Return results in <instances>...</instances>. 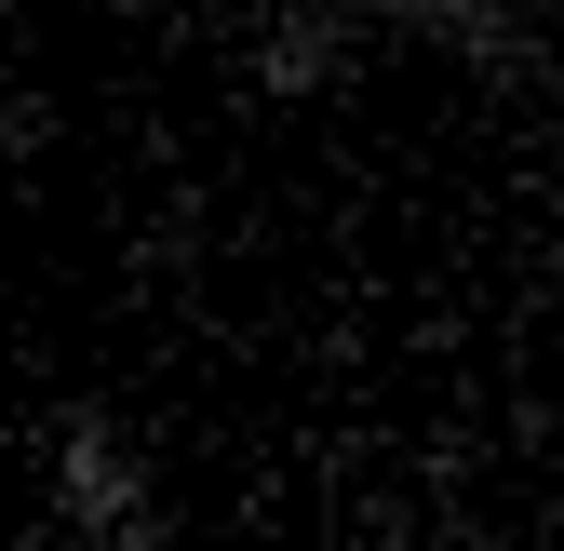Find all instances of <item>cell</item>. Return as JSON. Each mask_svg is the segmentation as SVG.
<instances>
[{
  "label": "cell",
  "instance_id": "6da1fadb",
  "mask_svg": "<svg viewBox=\"0 0 564 551\" xmlns=\"http://www.w3.org/2000/svg\"><path fill=\"white\" fill-rule=\"evenodd\" d=\"M41 511H54L67 551H175V498H162L149 444H134L108 403H54V431H41Z\"/></svg>",
  "mask_w": 564,
  "mask_h": 551
},
{
  "label": "cell",
  "instance_id": "7a4b0ae2",
  "mask_svg": "<svg viewBox=\"0 0 564 551\" xmlns=\"http://www.w3.org/2000/svg\"><path fill=\"white\" fill-rule=\"evenodd\" d=\"M377 41H390L377 0H282V14L242 41V95H256V108H323V95L364 82Z\"/></svg>",
  "mask_w": 564,
  "mask_h": 551
},
{
  "label": "cell",
  "instance_id": "3957f363",
  "mask_svg": "<svg viewBox=\"0 0 564 551\" xmlns=\"http://www.w3.org/2000/svg\"><path fill=\"white\" fill-rule=\"evenodd\" d=\"M377 28L470 67V82H511V95H551V14L538 0H377Z\"/></svg>",
  "mask_w": 564,
  "mask_h": 551
},
{
  "label": "cell",
  "instance_id": "277c9868",
  "mask_svg": "<svg viewBox=\"0 0 564 551\" xmlns=\"http://www.w3.org/2000/svg\"><path fill=\"white\" fill-rule=\"evenodd\" d=\"M551 95H564V14H551Z\"/></svg>",
  "mask_w": 564,
  "mask_h": 551
},
{
  "label": "cell",
  "instance_id": "5b68a950",
  "mask_svg": "<svg viewBox=\"0 0 564 551\" xmlns=\"http://www.w3.org/2000/svg\"><path fill=\"white\" fill-rule=\"evenodd\" d=\"M538 14H564V0H538Z\"/></svg>",
  "mask_w": 564,
  "mask_h": 551
}]
</instances>
